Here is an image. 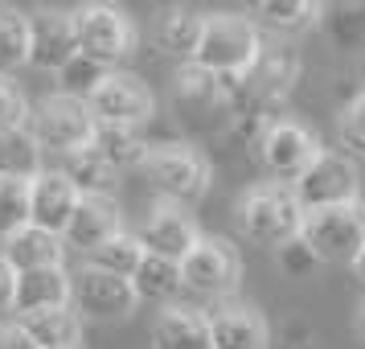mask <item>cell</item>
I'll return each instance as SVG.
<instances>
[{
    "label": "cell",
    "mask_w": 365,
    "mask_h": 349,
    "mask_svg": "<svg viewBox=\"0 0 365 349\" xmlns=\"http://www.w3.org/2000/svg\"><path fill=\"white\" fill-rule=\"evenodd\" d=\"M299 222H304V210L287 185H255L238 206V226L259 247L279 251L283 243L299 238Z\"/></svg>",
    "instance_id": "obj_5"
},
{
    "label": "cell",
    "mask_w": 365,
    "mask_h": 349,
    "mask_svg": "<svg viewBox=\"0 0 365 349\" xmlns=\"http://www.w3.org/2000/svg\"><path fill=\"white\" fill-rule=\"evenodd\" d=\"M58 173L78 189V198H111V189H115V168L107 165L91 144L58 156Z\"/></svg>",
    "instance_id": "obj_23"
},
{
    "label": "cell",
    "mask_w": 365,
    "mask_h": 349,
    "mask_svg": "<svg viewBox=\"0 0 365 349\" xmlns=\"http://www.w3.org/2000/svg\"><path fill=\"white\" fill-rule=\"evenodd\" d=\"M336 132H341V144H345L349 152L365 156V103H361V99H353L345 111H341Z\"/></svg>",
    "instance_id": "obj_34"
},
{
    "label": "cell",
    "mask_w": 365,
    "mask_h": 349,
    "mask_svg": "<svg viewBox=\"0 0 365 349\" xmlns=\"http://www.w3.org/2000/svg\"><path fill=\"white\" fill-rule=\"evenodd\" d=\"M292 198L299 201L304 214L312 210H332V206H349V201H361L357 198V165L349 161L345 152H320L312 165L299 173L296 181L287 185Z\"/></svg>",
    "instance_id": "obj_7"
},
{
    "label": "cell",
    "mask_w": 365,
    "mask_h": 349,
    "mask_svg": "<svg viewBox=\"0 0 365 349\" xmlns=\"http://www.w3.org/2000/svg\"><path fill=\"white\" fill-rule=\"evenodd\" d=\"M210 341H214V349H267L271 333L259 313L230 304L210 316Z\"/></svg>",
    "instance_id": "obj_20"
},
{
    "label": "cell",
    "mask_w": 365,
    "mask_h": 349,
    "mask_svg": "<svg viewBox=\"0 0 365 349\" xmlns=\"http://www.w3.org/2000/svg\"><path fill=\"white\" fill-rule=\"evenodd\" d=\"M357 337H361V341H365V300H361V304H357Z\"/></svg>",
    "instance_id": "obj_38"
},
{
    "label": "cell",
    "mask_w": 365,
    "mask_h": 349,
    "mask_svg": "<svg viewBox=\"0 0 365 349\" xmlns=\"http://www.w3.org/2000/svg\"><path fill=\"white\" fill-rule=\"evenodd\" d=\"M70 349H83V345H70Z\"/></svg>",
    "instance_id": "obj_41"
},
{
    "label": "cell",
    "mask_w": 365,
    "mask_h": 349,
    "mask_svg": "<svg viewBox=\"0 0 365 349\" xmlns=\"http://www.w3.org/2000/svg\"><path fill=\"white\" fill-rule=\"evenodd\" d=\"M275 259H279V267H283V275H312L316 267V255L312 251H308V243H304V238H292V243H283L279 251H275Z\"/></svg>",
    "instance_id": "obj_35"
},
{
    "label": "cell",
    "mask_w": 365,
    "mask_h": 349,
    "mask_svg": "<svg viewBox=\"0 0 365 349\" xmlns=\"http://www.w3.org/2000/svg\"><path fill=\"white\" fill-rule=\"evenodd\" d=\"M263 54V37L250 25L247 17H234V13H214L205 17L201 29V46H197V66L214 70L222 79H242Z\"/></svg>",
    "instance_id": "obj_2"
},
{
    "label": "cell",
    "mask_w": 365,
    "mask_h": 349,
    "mask_svg": "<svg viewBox=\"0 0 365 349\" xmlns=\"http://www.w3.org/2000/svg\"><path fill=\"white\" fill-rule=\"evenodd\" d=\"M0 255L13 263V271H37V267H62V255H66V243L58 234H46L37 226H25L17 231L9 243H0Z\"/></svg>",
    "instance_id": "obj_22"
},
{
    "label": "cell",
    "mask_w": 365,
    "mask_h": 349,
    "mask_svg": "<svg viewBox=\"0 0 365 349\" xmlns=\"http://www.w3.org/2000/svg\"><path fill=\"white\" fill-rule=\"evenodd\" d=\"M34 123L29 132L41 144V152H53V156H66V152H78L91 144L95 136V116L86 103H74L66 95H50L37 111H29Z\"/></svg>",
    "instance_id": "obj_9"
},
{
    "label": "cell",
    "mask_w": 365,
    "mask_h": 349,
    "mask_svg": "<svg viewBox=\"0 0 365 349\" xmlns=\"http://www.w3.org/2000/svg\"><path fill=\"white\" fill-rule=\"evenodd\" d=\"M201 29H205V17L193 13V9H160L156 21H152V46L173 58V62H181L189 66L193 58H197V46H201Z\"/></svg>",
    "instance_id": "obj_17"
},
{
    "label": "cell",
    "mask_w": 365,
    "mask_h": 349,
    "mask_svg": "<svg viewBox=\"0 0 365 349\" xmlns=\"http://www.w3.org/2000/svg\"><path fill=\"white\" fill-rule=\"evenodd\" d=\"M353 271H357V275L365 280V247H361V255H357V263H353Z\"/></svg>",
    "instance_id": "obj_39"
},
{
    "label": "cell",
    "mask_w": 365,
    "mask_h": 349,
    "mask_svg": "<svg viewBox=\"0 0 365 349\" xmlns=\"http://www.w3.org/2000/svg\"><path fill=\"white\" fill-rule=\"evenodd\" d=\"M296 79H299V58L287 50V46L263 50L259 62H255L242 79H234V111H238V116L271 119L283 103H287Z\"/></svg>",
    "instance_id": "obj_3"
},
{
    "label": "cell",
    "mask_w": 365,
    "mask_h": 349,
    "mask_svg": "<svg viewBox=\"0 0 365 349\" xmlns=\"http://www.w3.org/2000/svg\"><path fill=\"white\" fill-rule=\"evenodd\" d=\"M123 234V214H119L115 198H78V210L70 218L62 243L74 251H83L86 259L99 247H107L111 238Z\"/></svg>",
    "instance_id": "obj_16"
},
{
    "label": "cell",
    "mask_w": 365,
    "mask_h": 349,
    "mask_svg": "<svg viewBox=\"0 0 365 349\" xmlns=\"http://www.w3.org/2000/svg\"><path fill=\"white\" fill-rule=\"evenodd\" d=\"M17 128H29V103H25L17 83L0 79V136L17 132Z\"/></svg>",
    "instance_id": "obj_33"
},
{
    "label": "cell",
    "mask_w": 365,
    "mask_h": 349,
    "mask_svg": "<svg viewBox=\"0 0 365 349\" xmlns=\"http://www.w3.org/2000/svg\"><path fill=\"white\" fill-rule=\"evenodd\" d=\"M299 238L308 243L316 263H349L353 267L365 247V201H349V206L304 214Z\"/></svg>",
    "instance_id": "obj_4"
},
{
    "label": "cell",
    "mask_w": 365,
    "mask_h": 349,
    "mask_svg": "<svg viewBox=\"0 0 365 349\" xmlns=\"http://www.w3.org/2000/svg\"><path fill=\"white\" fill-rule=\"evenodd\" d=\"M255 13L279 34H299V29H312L324 9L312 0H267V4H255Z\"/></svg>",
    "instance_id": "obj_30"
},
{
    "label": "cell",
    "mask_w": 365,
    "mask_h": 349,
    "mask_svg": "<svg viewBox=\"0 0 365 349\" xmlns=\"http://www.w3.org/2000/svg\"><path fill=\"white\" fill-rule=\"evenodd\" d=\"M255 152H259V161H263V168L271 177H283V181L292 185L324 148H320L312 128H304L296 119H275Z\"/></svg>",
    "instance_id": "obj_11"
},
{
    "label": "cell",
    "mask_w": 365,
    "mask_h": 349,
    "mask_svg": "<svg viewBox=\"0 0 365 349\" xmlns=\"http://www.w3.org/2000/svg\"><path fill=\"white\" fill-rule=\"evenodd\" d=\"M177 99H181V107H189V111L234 107V79H222L214 70L189 62V66L177 70Z\"/></svg>",
    "instance_id": "obj_19"
},
{
    "label": "cell",
    "mask_w": 365,
    "mask_h": 349,
    "mask_svg": "<svg viewBox=\"0 0 365 349\" xmlns=\"http://www.w3.org/2000/svg\"><path fill=\"white\" fill-rule=\"evenodd\" d=\"M74 210H78V189L58 168H41L29 181V226L62 238Z\"/></svg>",
    "instance_id": "obj_15"
},
{
    "label": "cell",
    "mask_w": 365,
    "mask_h": 349,
    "mask_svg": "<svg viewBox=\"0 0 365 349\" xmlns=\"http://www.w3.org/2000/svg\"><path fill=\"white\" fill-rule=\"evenodd\" d=\"M86 107H91L95 123H111V128H140V123L152 116L156 99H152V91L140 83V79L119 74V70H115V74L95 91V99L86 103Z\"/></svg>",
    "instance_id": "obj_12"
},
{
    "label": "cell",
    "mask_w": 365,
    "mask_h": 349,
    "mask_svg": "<svg viewBox=\"0 0 365 349\" xmlns=\"http://www.w3.org/2000/svg\"><path fill=\"white\" fill-rule=\"evenodd\" d=\"M357 99H361V103H365V86H361V95H357Z\"/></svg>",
    "instance_id": "obj_40"
},
{
    "label": "cell",
    "mask_w": 365,
    "mask_h": 349,
    "mask_svg": "<svg viewBox=\"0 0 365 349\" xmlns=\"http://www.w3.org/2000/svg\"><path fill=\"white\" fill-rule=\"evenodd\" d=\"M29 66V17L21 9L0 4V79Z\"/></svg>",
    "instance_id": "obj_29"
},
{
    "label": "cell",
    "mask_w": 365,
    "mask_h": 349,
    "mask_svg": "<svg viewBox=\"0 0 365 349\" xmlns=\"http://www.w3.org/2000/svg\"><path fill=\"white\" fill-rule=\"evenodd\" d=\"M135 300H148V304H168L181 292V267L168 263V259H156V255H144V263L135 267L132 275Z\"/></svg>",
    "instance_id": "obj_26"
},
{
    "label": "cell",
    "mask_w": 365,
    "mask_h": 349,
    "mask_svg": "<svg viewBox=\"0 0 365 349\" xmlns=\"http://www.w3.org/2000/svg\"><path fill=\"white\" fill-rule=\"evenodd\" d=\"M135 173L160 198V206H193L210 193V161L193 148H177V144L148 148Z\"/></svg>",
    "instance_id": "obj_1"
},
{
    "label": "cell",
    "mask_w": 365,
    "mask_h": 349,
    "mask_svg": "<svg viewBox=\"0 0 365 349\" xmlns=\"http://www.w3.org/2000/svg\"><path fill=\"white\" fill-rule=\"evenodd\" d=\"M111 74H115V70H107L103 62L86 58V54H74L66 66L58 70V95H66V99H74V103H91L95 91H99Z\"/></svg>",
    "instance_id": "obj_28"
},
{
    "label": "cell",
    "mask_w": 365,
    "mask_h": 349,
    "mask_svg": "<svg viewBox=\"0 0 365 349\" xmlns=\"http://www.w3.org/2000/svg\"><path fill=\"white\" fill-rule=\"evenodd\" d=\"M242 283V259L226 238H201L181 259V292L197 300H226Z\"/></svg>",
    "instance_id": "obj_6"
},
{
    "label": "cell",
    "mask_w": 365,
    "mask_h": 349,
    "mask_svg": "<svg viewBox=\"0 0 365 349\" xmlns=\"http://www.w3.org/2000/svg\"><path fill=\"white\" fill-rule=\"evenodd\" d=\"M135 238H140L144 255L168 259V263H177V267H181V259L201 243L193 218L185 214L181 206H156V210L144 218V226H140V234H135Z\"/></svg>",
    "instance_id": "obj_14"
},
{
    "label": "cell",
    "mask_w": 365,
    "mask_h": 349,
    "mask_svg": "<svg viewBox=\"0 0 365 349\" xmlns=\"http://www.w3.org/2000/svg\"><path fill=\"white\" fill-rule=\"evenodd\" d=\"M41 173V144L34 140L29 128L0 136V177H17V181H34Z\"/></svg>",
    "instance_id": "obj_27"
},
{
    "label": "cell",
    "mask_w": 365,
    "mask_h": 349,
    "mask_svg": "<svg viewBox=\"0 0 365 349\" xmlns=\"http://www.w3.org/2000/svg\"><path fill=\"white\" fill-rule=\"evenodd\" d=\"M0 349H37L17 325H0Z\"/></svg>",
    "instance_id": "obj_37"
},
{
    "label": "cell",
    "mask_w": 365,
    "mask_h": 349,
    "mask_svg": "<svg viewBox=\"0 0 365 349\" xmlns=\"http://www.w3.org/2000/svg\"><path fill=\"white\" fill-rule=\"evenodd\" d=\"M91 148L99 152L115 173L119 168H140V161L148 156V144L135 136V128H111V123H95Z\"/></svg>",
    "instance_id": "obj_25"
},
{
    "label": "cell",
    "mask_w": 365,
    "mask_h": 349,
    "mask_svg": "<svg viewBox=\"0 0 365 349\" xmlns=\"http://www.w3.org/2000/svg\"><path fill=\"white\" fill-rule=\"evenodd\" d=\"M74 54H78L74 13H66V9H37L29 17V66L58 74Z\"/></svg>",
    "instance_id": "obj_13"
},
{
    "label": "cell",
    "mask_w": 365,
    "mask_h": 349,
    "mask_svg": "<svg viewBox=\"0 0 365 349\" xmlns=\"http://www.w3.org/2000/svg\"><path fill=\"white\" fill-rule=\"evenodd\" d=\"M152 349H214L210 316L193 308H165L152 325Z\"/></svg>",
    "instance_id": "obj_21"
},
{
    "label": "cell",
    "mask_w": 365,
    "mask_h": 349,
    "mask_svg": "<svg viewBox=\"0 0 365 349\" xmlns=\"http://www.w3.org/2000/svg\"><path fill=\"white\" fill-rule=\"evenodd\" d=\"M13 300H17V271H13V263L0 255V316L13 313Z\"/></svg>",
    "instance_id": "obj_36"
},
{
    "label": "cell",
    "mask_w": 365,
    "mask_h": 349,
    "mask_svg": "<svg viewBox=\"0 0 365 349\" xmlns=\"http://www.w3.org/2000/svg\"><path fill=\"white\" fill-rule=\"evenodd\" d=\"M74 41H78V54L115 70L135 50V29L115 4H83L74 9Z\"/></svg>",
    "instance_id": "obj_8"
},
{
    "label": "cell",
    "mask_w": 365,
    "mask_h": 349,
    "mask_svg": "<svg viewBox=\"0 0 365 349\" xmlns=\"http://www.w3.org/2000/svg\"><path fill=\"white\" fill-rule=\"evenodd\" d=\"M17 329L34 341L37 349H70L83 337V320L74 308H46V313L17 316Z\"/></svg>",
    "instance_id": "obj_24"
},
{
    "label": "cell",
    "mask_w": 365,
    "mask_h": 349,
    "mask_svg": "<svg viewBox=\"0 0 365 349\" xmlns=\"http://www.w3.org/2000/svg\"><path fill=\"white\" fill-rule=\"evenodd\" d=\"M29 226V181L0 177V243Z\"/></svg>",
    "instance_id": "obj_31"
},
{
    "label": "cell",
    "mask_w": 365,
    "mask_h": 349,
    "mask_svg": "<svg viewBox=\"0 0 365 349\" xmlns=\"http://www.w3.org/2000/svg\"><path fill=\"white\" fill-rule=\"evenodd\" d=\"M70 304H74L78 316H91V320H128L140 300H135L132 280L86 263L70 280Z\"/></svg>",
    "instance_id": "obj_10"
},
{
    "label": "cell",
    "mask_w": 365,
    "mask_h": 349,
    "mask_svg": "<svg viewBox=\"0 0 365 349\" xmlns=\"http://www.w3.org/2000/svg\"><path fill=\"white\" fill-rule=\"evenodd\" d=\"M91 263L103 267V271H111V275H123V280H132L135 267L144 263V247H140V238L135 234H119V238H111L107 247H99L95 255H91Z\"/></svg>",
    "instance_id": "obj_32"
},
{
    "label": "cell",
    "mask_w": 365,
    "mask_h": 349,
    "mask_svg": "<svg viewBox=\"0 0 365 349\" xmlns=\"http://www.w3.org/2000/svg\"><path fill=\"white\" fill-rule=\"evenodd\" d=\"M46 308H70V271L66 267H37L17 275V300L13 313H46Z\"/></svg>",
    "instance_id": "obj_18"
}]
</instances>
